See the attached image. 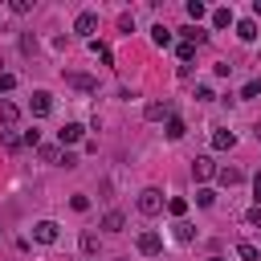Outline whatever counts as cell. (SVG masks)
<instances>
[{"instance_id": "1", "label": "cell", "mask_w": 261, "mask_h": 261, "mask_svg": "<svg viewBox=\"0 0 261 261\" xmlns=\"http://www.w3.org/2000/svg\"><path fill=\"white\" fill-rule=\"evenodd\" d=\"M135 204H139L143 216H159V212H163V192H159V188H143Z\"/></svg>"}, {"instance_id": "2", "label": "cell", "mask_w": 261, "mask_h": 261, "mask_svg": "<svg viewBox=\"0 0 261 261\" xmlns=\"http://www.w3.org/2000/svg\"><path fill=\"white\" fill-rule=\"evenodd\" d=\"M73 33H77V37H86V41H94V33H98V12H77Z\"/></svg>"}, {"instance_id": "3", "label": "cell", "mask_w": 261, "mask_h": 261, "mask_svg": "<svg viewBox=\"0 0 261 261\" xmlns=\"http://www.w3.org/2000/svg\"><path fill=\"white\" fill-rule=\"evenodd\" d=\"M212 175H216V163H212L208 155H196V159H192V179H196V184H208Z\"/></svg>"}, {"instance_id": "4", "label": "cell", "mask_w": 261, "mask_h": 261, "mask_svg": "<svg viewBox=\"0 0 261 261\" xmlns=\"http://www.w3.org/2000/svg\"><path fill=\"white\" fill-rule=\"evenodd\" d=\"M139 253L143 257H159L163 253V237L159 232H139Z\"/></svg>"}, {"instance_id": "5", "label": "cell", "mask_w": 261, "mask_h": 261, "mask_svg": "<svg viewBox=\"0 0 261 261\" xmlns=\"http://www.w3.org/2000/svg\"><path fill=\"white\" fill-rule=\"evenodd\" d=\"M57 139H61V147H73V143L86 139V126H82V122H65V126L57 130Z\"/></svg>"}, {"instance_id": "6", "label": "cell", "mask_w": 261, "mask_h": 261, "mask_svg": "<svg viewBox=\"0 0 261 261\" xmlns=\"http://www.w3.org/2000/svg\"><path fill=\"white\" fill-rule=\"evenodd\" d=\"M143 118H147V122H163V118H171V102H147V106H143Z\"/></svg>"}, {"instance_id": "7", "label": "cell", "mask_w": 261, "mask_h": 261, "mask_svg": "<svg viewBox=\"0 0 261 261\" xmlns=\"http://www.w3.org/2000/svg\"><path fill=\"white\" fill-rule=\"evenodd\" d=\"M33 237H37L41 245H53V241H57V224H53V220H37V224H33Z\"/></svg>"}, {"instance_id": "8", "label": "cell", "mask_w": 261, "mask_h": 261, "mask_svg": "<svg viewBox=\"0 0 261 261\" xmlns=\"http://www.w3.org/2000/svg\"><path fill=\"white\" fill-rule=\"evenodd\" d=\"M212 147H216V151H232V147H237V135L224 130V126H216V130H212Z\"/></svg>"}, {"instance_id": "9", "label": "cell", "mask_w": 261, "mask_h": 261, "mask_svg": "<svg viewBox=\"0 0 261 261\" xmlns=\"http://www.w3.org/2000/svg\"><path fill=\"white\" fill-rule=\"evenodd\" d=\"M16 118H20V106L8 102V98H0V126H16Z\"/></svg>"}, {"instance_id": "10", "label": "cell", "mask_w": 261, "mask_h": 261, "mask_svg": "<svg viewBox=\"0 0 261 261\" xmlns=\"http://www.w3.org/2000/svg\"><path fill=\"white\" fill-rule=\"evenodd\" d=\"M29 106H33V114H49V110H53V94H49V90H37Z\"/></svg>"}, {"instance_id": "11", "label": "cell", "mask_w": 261, "mask_h": 261, "mask_svg": "<svg viewBox=\"0 0 261 261\" xmlns=\"http://www.w3.org/2000/svg\"><path fill=\"white\" fill-rule=\"evenodd\" d=\"M216 179H220L224 188H237V184L245 179V171H241V167H216Z\"/></svg>"}, {"instance_id": "12", "label": "cell", "mask_w": 261, "mask_h": 261, "mask_svg": "<svg viewBox=\"0 0 261 261\" xmlns=\"http://www.w3.org/2000/svg\"><path fill=\"white\" fill-rule=\"evenodd\" d=\"M122 224H126V216H122L118 208H110V212L102 216V232H122Z\"/></svg>"}, {"instance_id": "13", "label": "cell", "mask_w": 261, "mask_h": 261, "mask_svg": "<svg viewBox=\"0 0 261 261\" xmlns=\"http://www.w3.org/2000/svg\"><path fill=\"white\" fill-rule=\"evenodd\" d=\"M163 135H167L171 143H179V139L188 135V126H184V118H175V114H171V118H167V126H163Z\"/></svg>"}, {"instance_id": "14", "label": "cell", "mask_w": 261, "mask_h": 261, "mask_svg": "<svg viewBox=\"0 0 261 261\" xmlns=\"http://www.w3.org/2000/svg\"><path fill=\"white\" fill-rule=\"evenodd\" d=\"M65 82H69L73 90H98V82H94L90 73H65Z\"/></svg>"}, {"instance_id": "15", "label": "cell", "mask_w": 261, "mask_h": 261, "mask_svg": "<svg viewBox=\"0 0 261 261\" xmlns=\"http://www.w3.org/2000/svg\"><path fill=\"white\" fill-rule=\"evenodd\" d=\"M175 241L192 245V241H196V224H188V220H175Z\"/></svg>"}, {"instance_id": "16", "label": "cell", "mask_w": 261, "mask_h": 261, "mask_svg": "<svg viewBox=\"0 0 261 261\" xmlns=\"http://www.w3.org/2000/svg\"><path fill=\"white\" fill-rule=\"evenodd\" d=\"M237 37L241 41H257V20H237Z\"/></svg>"}, {"instance_id": "17", "label": "cell", "mask_w": 261, "mask_h": 261, "mask_svg": "<svg viewBox=\"0 0 261 261\" xmlns=\"http://www.w3.org/2000/svg\"><path fill=\"white\" fill-rule=\"evenodd\" d=\"M151 41H155L159 49H167V45H171V29H167V24H155V29H151Z\"/></svg>"}, {"instance_id": "18", "label": "cell", "mask_w": 261, "mask_h": 261, "mask_svg": "<svg viewBox=\"0 0 261 261\" xmlns=\"http://www.w3.org/2000/svg\"><path fill=\"white\" fill-rule=\"evenodd\" d=\"M232 24V8H216L212 12V29H228Z\"/></svg>"}, {"instance_id": "19", "label": "cell", "mask_w": 261, "mask_h": 261, "mask_svg": "<svg viewBox=\"0 0 261 261\" xmlns=\"http://www.w3.org/2000/svg\"><path fill=\"white\" fill-rule=\"evenodd\" d=\"M237 257H241V261H261L257 245H249V241H241V245H237Z\"/></svg>"}, {"instance_id": "20", "label": "cell", "mask_w": 261, "mask_h": 261, "mask_svg": "<svg viewBox=\"0 0 261 261\" xmlns=\"http://www.w3.org/2000/svg\"><path fill=\"white\" fill-rule=\"evenodd\" d=\"M90 53H94V57H98V61H106V65H110V61H114V53H110V49H106V45H102V41H90Z\"/></svg>"}, {"instance_id": "21", "label": "cell", "mask_w": 261, "mask_h": 261, "mask_svg": "<svg viewBox=\"0 0 261 261\" xmlns=\"http://www.w3.org/2000/svg\"><path fill=\"white\" fill-rule=\"evenodd\" d=\"M204 12H208V8H204L200 0H188V16H192V24H200V20H204Z\"/></svg>"}, {"instance_id": "22", "label": "cell", "mask_w": 261, "mask_h": 261, "mask_svg": "<svg viewBox=\"0 0 261 261\" xmlns=\"http://www.w3.org/2000/svg\"><path fill=\"white\" fill-rule=\"evenodd\" d=\"M175 57H179V61L188 65V61L196 57V45H188V41H179V45H175Z\"/></svg>"}, {"instance_id": "23", "label": "cell", "mask_w": 261, "mask_h": 261, "mask_svg": "<svg viewBox=\"0 0 261 261\" xmlns=\"http://www.w3.org/2000/svg\"><path fill=\"white\" fill-rule=\"evenodd\" d=\"M41 159H45V163H61V147L45 143V147H41Z\"/></svg>"}, {"instance_id": "24", "label": "cell", "mask_w": 261, "mask_h": 261, "mask_svg": "<svg viewBox=\"0 0 261 261\" xmlns=\"http://www.w3.org/2000/svg\"><path fill=\"white\" fill-rule=\"evenodd\" d=\"M196 204H200V208H212V204H216V192H212V188H200V192H196Z\"/></svg>"}, {"instance_id": "25", "label": "cell", "mask_w": 261, "mask_h": 261, "mask_svg": "<svg viewBox=\"0 0 261 261\" xmlns=\"http://www.w3.org/2000/svg\"><path fill=\"white\" fill-rule=\"evenodd\" d=\"M167 212H171V216L179 220V216L188 212V200H179V196H175V200H167Z\"/></svg>"}, {"instance_id": "26", "label": "cell", "mask_w": 261, "mask_h": 261, "mask_svg": "<svg viewBox=\"0 0 261 261\" xmlns=\"http://www.w3.org/2000/svg\"><path fill=\"white\" fill-rule=\"evenodd\" d=\"M82 253H98V237L94 232H82Z\"/></svg>"}, {"instance_id": "27", "label": "cell", "mask_w": 261, "mask_h": 261, "mask_svg": "<svg viewBox=\"0 0 261 261\" xmlns=\"http://www.w3.org/2000/svg\"><path fill=\"white\" fill-rule=\"evenodd\" d=\"M261 94V77H253V82H245V90H241V98H257Z\"/></svg>"}, {"instance_id": "28", "label": "cell", "mask_w": 261, "mask_h": 261, "mask_svg": "<svg viewBox=\"0 0 261 261\" xmlns=\"http://www.w3.org/2000/svg\"><path fill=\"white\" fill-rule=\"evenodd\" d=\"M69 204H73V212H86V208H90V196H82V192H77Z\"/></svg>"}, {"instance_id": "29", "label": "cell", "mask_w": 261, "mask_h": 261, "mask_svg": "<svg viewBox=\"0 0 261 261\" xmlns=\"http://www.w3.org/2000/svg\"><path fill=\"white\" fill-rule=\"evenodd\" d=\"M245 220H249L253 228H261V204H257V208H249V212H245Z\"/></svg>"}, {"instance_id": "30", "label": "cell", "mask_w": 261, "mask_h": 261, "mask_svg": "<svg viewBox=\"0 0 261 261\" xmlns=\"http://www.w3.org/2000/svg\"><path fill=\"white\" fill-rule=\"evenodd\" d=\"M212 98H216L212 86H200V90H196V102H212Z\"/></svg>"}, {"instance_id": "31", "label": "cell", "mask_w": 261, "mask_h": 261, "mask_svg": "<svg viewBox=\"0 0 261 261\" xmlns=\"http://www.w3.org/2000/svg\"><path fill=\"white\" fill-rule=\"evenodd\" d=\"M20 143H29V147H41V130H24V139Z\"/></svg>"}, {"instance_id": "32", "label": "cell", "mask_w": 261, "mask_h": 261, "mask_svg": "<svg viewBox=\"0 0 261 261\" xmlns=\"http://www.w3.org/2000/svg\"><path fill=\"white\" fill-rule=\"evenodd\" d=\"M12 86H16V73H0V90H4V94H8V90H12Z\"/></svg>"}, {"instance_id": "33", "label": "cell", "mask_w": 261, "mask_h": 261, "mask_svg": "<svg viewBox=\"0 0 261 261\" xmlns=\"http://www.w3.org/2000/svg\"><path fill=\"white\" fill-rule=\"evenodd\" d=\"M253 196H257V204H261V171L253 175Z\"/></svg>"}, {"instance_id": "34", "label": "cell", "mask_w": 261, "mask_h": 261, "mask_svg": "<svg viewBox=\"0 0 261 261\" xmlns=\"http://www.w3.org/2000/svg\"><path fill=\"white\" fill-rule=\"evenodd\" d=\"M253 16H261V0H253Z\"/></svg>"}, {"instance_id": "35", "label": "cell", "mask_w": 261, "mask_h": 261, "mask_svg": "<svg viewBox=\"0 0 261 261\" xmlns=\"http://www.w3.org/2000/svg\"><path fill=\"white\" fill-rule=\"evenodd\" d=\"M253 135H257V139H261V122H257V126H253Z\"/></svg>"}, {"instance_id": "36", "label": "cell", "mask_w": 261, "mask_h": 261, "mask_svg": "<svg viewBox=\"0 0 261 261\" xmlns=\"http://www.w3.org/2000/svg\"><path fill=\"white\" fill-rule=\"evenodd\" d=\"M212 261H224V257H212Z\"/></svg>"}]
</instances>
